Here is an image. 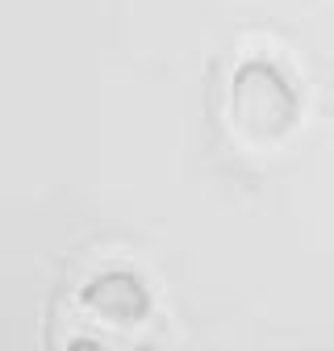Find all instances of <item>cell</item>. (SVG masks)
Masks as SVG:
<instances>
[{
  "label": "cell",
  "instance_id": "1",
  "mask_svg": "<svg viewBox=\"0 0 334 351\" xmlns=\"http://www.w3.org/2000/svg\"><path fill=\"white\" fill-rule=\"evenodd\" d=\"M226 121L246 147H276L297 130L301 97L276 63L250 59L230 75Z\"/></svg>",
  "mask_w": 334,
  "mask_h": 351
},
{
  "label": "cell",
  "instance_id": "2",
  "mask_svg": "<svg viewBox=\"0 0 334 351\" xmlns=\"http://www.w3.org/2000/svg\"><path fill=\"white\" fill-rule=\"evenodd\" d=\"M79 301L105 326H138L151 314V289L134 272H121V268L92 276L79 289Z\"/></svg>",
  "mask_w": 334,
  "mask_h": 351
},
{
  "label": "cell",
  "instance_id": "3",
  "mask_svg": "<svg viewBox=\"0 0 334 351\" xmlns=\"http://www.w3.org/2000/svg\"><path fill=\"white\" fill-rule=\"evenodd\" d=\"M67 351H105V347H101L97 339H71V343H67Z\"/></svg>",
  "mask_w": 334,
  "mask_h": 351
},
{
  "label": "cell",
  "instance_id": "4",
  "mask_svg": "<svg viewBox=\"0 0 334 351\" xmlns=\"http://www.w3.org/2000/svg\"><path fill=\"white\" fill-rule=\"evenodd\" d=\"M138 351H159V347H138Z\"/></svg>",
  "mask_w": 334,
  "mask_h": 351
}]
</instances>
